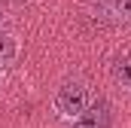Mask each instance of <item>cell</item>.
Instances as JSON below:
<instances>
[{
    "label": "cell",
    "mask_w": 131,
    "mask_h": 128,
    "mask_svg": "<svg viewBox=\"0 0 131 128\" xmlns=\"http://www.w3.org/2000/svg\"><path fill=\"white\" fill-rule=\"evenodd\" d=\"M110 73H113L116 86H122V89L131 95V49L119 52V55L113 58V64H110Z\"/></svg>",
    "instance_id": "3957f363"
},
{
    "label": "cell",
    "mask_w": 131,
    "mask_h": 128,
    "mask_svg": "<svg viewBox=\"0 0 131 128\" xmlns=\"http://www.w3.org/2000/svg\"><path fill=\"white\" fill-rule=\"evenodd\" d=\"M18 58V37L9 31H0V70Z\"/></svg>",
    "instance_id": "277c9868"
},
{
    "label": "cell",
    "mask_w": 131,
    "mask_h": 128,
    "mask_svg": "<svg viewBox=\"0 0 131 128\" xmlns=\"http://www.w3.org/2000/svg\"><path fill=\"white\" fill-rule=\"evenodd\" d=\"M107 9H110V15H113L116 22L131 25V0H110V3H107Z\"/></svg>",
    "instance_id": "5b68a950"
},
{
    "label": "cell",
    "mask_w": 131,
    "mask_h": 128,
    "mask_svg": "<svg viewBox=\"0 0 131 128\" xmlns=\"http://www.w3.org/2000/svg\"><path fill=\"white\" fill-rule=\"evenodd\" d=\"M73 128H110V107H107V101L89 104L85 113L73 122Z\"/></svg>",
    "instance_id": "7a4b0ae2"
},
{
    "label": "cell",
    "mask_w": 131,
    "mask_h": 128,
    "mask_svg": "<svg viewBox=\"0 0 131 128\" xmlns=\"http://www.w3.org/2000/svg\"><path fill=\"white\" fill-rule=\"evenodd\" d=\"M0 79H3V70H0Z\"/></svg>",
    "instance_id": "8992f818"
},
{
    "label": "cell",
    "mask_w": 131,
    "mask_h": 128,
    "mask_svg": "<svg viewBox=\"0 0 131 128\" xmlns=\"http://www.w3.org/2000/svg\"><path fill=\"white\" fill-rule=\"evenodd\" d=\"M92 101H89V86L82 82V79H64L61 86H58V92H55V113L67 119V122H76L82 113H85V107H89Z\"/></svg>",
    "instance_id": "6da1fadb"
}]
</instances>
